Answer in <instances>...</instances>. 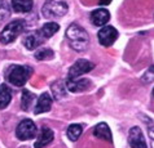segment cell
I'll use <instances>...</instances> for the list:
<instances>
[{"instance_id": "2e32d148", "label": "cell", "mask_w": 154, "mask_h": 148, "mask_svg": "<svg viewBox=\"0 0 154 148\" xmlns=\"http://www.w3.org/2000/svg\"><path fill=\"white\" fill-rule=\"evenodd\" d=\"M43 43H44V40L39 36V33H38L36 31L30 33V35L25 37V40H23V44H25V46H26V49H29V50L36 49L38 46L42 45Z\"/></svg>"}, {"instance_id": "8fae6325", "label": "cell", "mask_w": 154, "mask_h": 148, "mask_svg": "<svg viewBox=\"0 0 154 148\" xmlns=\"http://www.w3.org/2000/svg\"><path fill=\"white\" fill-rule=\"evenodd\" d=\"M52 97H51L48 93H43V94L38 98V102L35 104V108H34V112L36 115L39 113H44V112H48L51 109V106H52Z\"/></svg>"}, {"instance_id": "e0dca14e", "label": "cell", "mask_w": 154, "mask_h": 148, "mask_svg": "<svg viewBox=\"0 0 154 148\" xmlns=\"http://www.w3.org/2000/svg\"><path fill=\"white\" fill-rule=\"evenodd\" d=\"M12 100V91L5 84L0 86V108H5Z\"/></svg>"}, {"instance_id": "d6986e66", "label": "cell", "mask_w": 154, "mask_h": 148, "mask_svg": "<svg viewBox=\"0 0 154 148\" xmlns=\"http://www.w3.org/2000/svg\"><path fill=\"white\" fill-rule=\"evenodd\" d=\"M65 84H63L62 81H56V83H53L52 85H51V89H52V91H53V97L56 99H60V98H62L63 95H65Z\"/></svg>"}, {"instance_id": "8992f818", "label": "cell", "mask_w": 154, "mask_h": 148, "mask_svg": "<svg viewBox=\"0 0 154 148\" xmlns=\"http://www.w3.org/2000/svg\"><path fill=\"white\" fill-rule=\"evenodd\" d=\"M95 68V65L87 59H78L69 70V79H78L79 76L89 72Z\"/></svg>"}, {"instance_id": "5b68a950", "label": "cell", "mask_w": 154, "mask_h": 148, "mask_svg": "<svg viewBox=\"0 0 154 148\" xmlns=\"http://www.w3.org/2000/svg\"><path fill=\"white\" fill-rule=\"evenodd\" d=\"M16 135H17L18 139H21V141H29V139H32L36 135V126H35V124H34V121L30 120V118L22 120L18 125H17Z\"/></svg>"}, {"instance_id": "ba28073f", "label": "cell", "mask_w": 154, "mask_h": 148, "mask_svg": "<svg viewBox=\"0 0 154 148\" xmlns=\"http://www.w3.org/2000/svg\"><path fill=\"white\" fill-rule=\"evenodd\" d=\"M128 142H130V146L132 148H146V141H145V137L141 129L137 126H134L130 130V134H128Z\"/></svg>"}, {"instance_id": "6da1fadb", "label": "cell", "mask_w": 154, "mask_h": 148, "mask_svg": "<svg viewBox=\"0 0 154 148\" xmlns=\"http://www.w3.org/2000/svg\"><path fill=\"white\" fill-rule=\"evenodd\" d=\"M66 39L69 40L70 45L78 52H83L87 49L89 44V37L88 33L85 32V30L82 28L79 25L72 23L66 30Z\"/></svg>"}, {"instance_id": "52a82bcc", "label": "cell", "mask_w": 154, "mask_h": 148, "mask_svg": "<svg viewBox=\"0 0 154 148\" xmlns=\"http://www.w3.org/2000/svg\"><path fill=\"white\" fill-rule=\"evenodd\" d=\"M98 41L104 46H110L114 44V41L118 39V31L113 26H104L97 33Z\"/></svg>"}, {"instance_id": "44dd1931", "label": "cell", "mask_w": 154, "mask_h": 148, "mask_svg": "<svg viewBox=\"0 0 154 148\" xmlns=\"http://www.w3.org/2000/svg\"><path fill=\"white\" fill-rule=\"evenodd\" d=\"M54 56L53 50H51L48 48H43L40 50H38L35 53V58L38 61H47V59H52Z\"/></svg>"}, {"instance_id": "9a60e30c", "label": "cell", "mask_w": 154, "mask_h": 148, "mask_svg": "<svg viewBox=\"0 0 154 148\" xmlns=\"http://www.w3.org/2000/svg\"><path fill=\"white\" fill-rule=\"evenodd\" d=\"M34 7L32 0H12V8L17 13H29Z\"/></svg>"}, {"instance_id": "7c38bea8", "label": "cell", "mask_w": 154, "mask_h": 148, "mask_svg": "<svg viewBox=\"0 0 154 148\" xmlns=\"http://www.w3.org/2000/svg\"><path fill=\"white\" fill-rule=\"evenodd\" d=\"M54 134L49 128H43L40 130L39 135H38V139L35 142V148H43L45 146H48L51 142L53 141Z\"/></svg>"}, {"instance_id": "ffe728a7", "label": "cell", "mask_w": 154, "mask_h": 148, "mask_svg": "<svg viewBox=\"0 0 154 148\" xmlns=\"http://www.w3.org/2000/svg\"><path fill=\"white\" fill-rule=\"evenodd\" d=\"M32 100H34V95L29 90L23 89L22 98H21V106H22L23 111H29L30 107H31V104H32Z\"/></svg>"}, {"instance_id": "cb8c5ba5", "label": "cell", "mask_w": 154, "mask_h": 148, "mask_svg": "<svg viewBox=\"0 0 154 148\" xmlns=\"http://www.w3.org/2000/svg\"><path fill=\"white\" fill-rule=\"evenodd\" d=\"M110 1H112V0H100L98 4H100V5H108V4H110Z\"/></svg>"}, {"instance_id": "277c9868", "label": "cell", "mask_w": 154, "mask_h": 148, "mask_svg": "<svg viewBox=\"0 0 154 148\" xmlns=\"http://www.w3.org/2000/svg\"><path fill=\"white\" fill-rule=\"evenodd\" d=\"M25 21L23 19H13L7 25L4 30L0 32V41L3 44H9L17 39V36L23 31Z\"/></svg>"}, {"instance_id": "7402d4cb", "label": "cell", "mask_w": 154, "mask_h": 148, "mask_svg": "<svg viewBox=\"0 0 154 148\" xmlns=\"http://www.w3.org/2000/svg\"><path fill=\"white\" fill-rule=\"evenodd\" d=\"M152 81H154V66H150V68L146 70V72L143 76V83L149 84Z\"/></svg>"}, {"instance_id": "d4e9b609", "label": "cell", "mask_w": 154, "mask_h": 148, "mask_svg": "<svg viewBox=\"0 0 154 148\" xmlns=\"http://www.w3.org/2000/svg\"><path fill=\"white\" fill-rule=\"evenodd\" d=\"M149 134H150V138H152V144H153V148H154V130L150 129V132H149Z\"/></svg>"}, {"instance_id": "9c48e42d", "label": "cell", "mask_w": 154, "mask_h": 148, "mask_svg": "<svg viewBox=\"0 0 154 148\" xmlns=\"http://www.w3.org/2000/svg\"><path fill=\"white\" fill-rule=\"evenodd\" d=\"M109 19H110V13L105 8H100V9H96L95 12L91 13V22L95 26L104 27L109 22Z\"/></svg>"}, {"instance_id": "7a4b0ae2", "label": "cell", "mask_w": 154, "mask_h": 148, "mask_svg": "<svg viewBox=\"0 0 154 148\" xmlns=\"http://www.w3.org/2000/svg\"><path fill=\"white\" fill-rule=\"evenodd\" d=\"M32 74V68L29 66H12L7 72V80L13 86H23L26 84L29 76Z\"/></svg>"}, {"instance_id": "3957f363", "label": "cell", "mask_w": 154, "mask_h": 148, "mask_svg": "<svg viewBox=\"0 0 154 148\" xmlns=\"http://www.w3.org/2000/svg\"><path fill=\"white\" fill-rule=\"evenodd\" d=\"M66 0H47L42 8V13L45 18H54V17H62L67 13Z\"/></svg>"}, {"instance_id": "484cf974", "label": "cell", "mask_w": 154, "mask_h": 148, "mask_svg": "<svg viewBox=\"0 0 154 148\" xmlns=\"http://www.w3.org/2000/svg\"><path fill=\"white\" fill-rule=\"evenodd\" d=\"M153 95H154V89H153Z\"/></svg>"}, {"instance_id": "5bb4252c", "label": "cell", "mask_w": 154, "mask_h": 148, "mask_svg": "<svg viewBox=\"0 0 154 148\" xmlns=\"http://www.w3.org/2000/svg\"><path fill=\"white\" fill-rule=\"evenodd\" d=\"M93 135L97 138L102 139V141H108V142H112V132H110L109 126L105 124V122H100V124L96 125L95 130H93Z\"/></svg>"}, {"instance_id": "603a6c76", "label": "cell", "mask_w": 154, "mask_h": 148, "mask_svg": "<svg viewBox=\"0 0 154 148\" xmlns=\"http://www.w3.org/2000/svg\"><path fill=\"white\" fill-rule=\"evenodd\" d=\"M8 13H9V9H8V8H5V5H2V7H0V22H3V21L7 18Z\"/></svg>"}, {"instance_id": "ac0fdd59", "label": "cell", "mask_w": 154, "mask_h": 148, "mask_svg": "<svg viewBox=\"0 0 154 148\" xmlns=\"http://www.w3.org/2000/svg\"><path fill=\"white\" fill-rule=\"evenodd\" d=\"M82 133H83V128H82V125H79V124H72L67 128V137H69V139L72 142L78 141L79 137L82 135Z\"/></svg>"}, {"instance_id": "30bf717a", "label": "cell", "mask_w": 154, "mask_h": 148, "mask_svg": "<svg viewBox=\"0 0 154 148\" xmlns=\"http://www.w3.org/2000/svg\"><path fill=\"white\" fill-rule=\"evenodd\" d=\"M92 84L88 79H69V81L66 83L67 90H70L72 93H78V91H84L89 89Z\"/></svg>"}, {"instance_id": "4fadbf2b", "label": "cell", "mask_w": 154, "mask_h": 148, "mask_svg": "<svg viewBox=\"0 0 154 148\" xmlns=\"http://www.w3.org/2000/svg\"><path fill=\"white\" fill-rule=\"evenodd\" d=\"M58 30H60V26L56 22H48V23L43 25V27H40L36 32L39 33V36L45 41V40H48L49 37H52Z\"/></svg>"}]
</instances>
